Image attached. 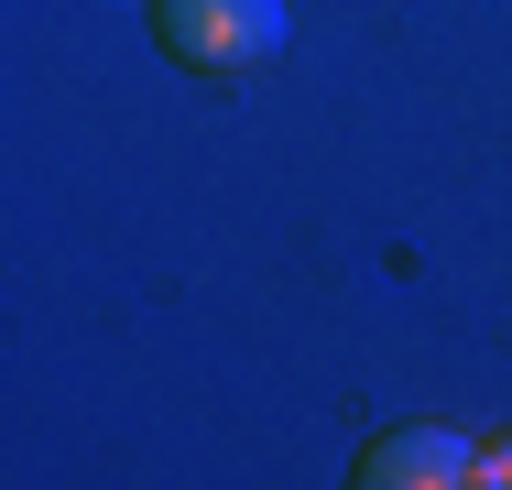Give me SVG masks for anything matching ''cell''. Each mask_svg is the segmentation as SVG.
I'll list each match as a JSON object with an SVG mask.
<instances>
[{"mask_svg": "<svg viewBox=\"0 0 512 490\" xmlns=\"http://www.w3.org/2000/svg\"><path fill=\"white\" fill-rule=\"evenodd\" d=\"M153 22L207 77H251V66L284 55V0H153Z\"/></svg>", "mask_w": 512, "mask_h": 490, "instance_id": "obj_1", "label": "cell"}, {"mask_svg": "<svg viewBox=\"0 0 512 490\" xmlns=\"http://www.w3.org/2000/svg\"><path fill=\"white\" fill-rule=\"evenodd\" d=\"M447 458H458V447H447V436H393V447H382V458H371V480H458V469H447Z\"/></svg>", "mask_w": 512, "mask_h": 490, "instance_id": "obj_2", "label": "cell"}]
</instances>
